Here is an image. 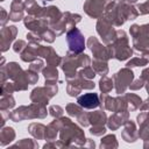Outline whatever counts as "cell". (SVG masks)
Instances as JSON below:
<instances>
[{
  "label": "cell",
  "mask_w": 149,
  "mask_h": 149,
  "mask_svg": "<svg viewBox=\"0 0 149 149\" xmlns=\"http://www.w3.org/2000/svg\"><path fill=\"white\" fill-rule=\"evenodd\" d=\"M66 41L69 44V49L73 54H79L85 48V41L79 29L71 28L66 34Z\"/></svg>",
  "instance_id": "1"
},
{
  "label": "cell",
  "mask_w": 149,
  "mask_h": 149,
  "mask_svg": "<svg viewBox=\"0 0 149 149\" xmlns=\"http://www.w3.org/2000/svg\"><path fill=\"white\" fill-rule=\"evenodd\" d=\"M114 79H115V84H116V92L119 94L123 93L126 87L128 86V84H130V81L133 79V72L129 71L128 69H123L114 76Z\"/></svg>",
  "instance_id": "2"
},
{
  "label": "cell",
  "mask_w": 149,
  "mask_h": 149,
  "mask_svg": "<svg viewBox=\"0 0 149 149\" xmlns=\"http://www.w3.org/2000/svg\"><path fill=\"white\" fill-rule=\"evenodd\" d=\"M108 2L109 0H87L84 5V9L90 16L98 17L101 14V9L104 8L105 3Z\"/></svg>",
  "instance_id": "3"
},
{
  "label": "cell",
  "mask_w": 149,
  "mask_h": 149,
  "mask_svg": "<svg viewBox=\"0 0 149 149\" xmlns=\"http://www.w3.org/2000/svg\"><path fill=\"white\" fill-rule=\"evenodd\" d=\"M77 102L79 106L91 109V108H95L97 106H99V98L95 93H86V94L80 95Z\"/></svg>",
  "instance_id": "4"
},
{
  "label": "cell",
  "mask_w": 149,
  "mask_h": 149,
  "mask_svg": "<svg viewBox=\"0 0 149 149\" xmlns=\"http://www.w3.org/2000/svg\"><path fill=\"white\" fill-rule=\"evenodd\" d=\"M88 121H92L94 125H102L106 120V115L105 113L100 112V111H97V112H93L92 114L88 115Z\"/></svg>",
  "instance_id": "5"
},
{
  "label": "cell",
  "mask_w": 149,
  "mask_h": 149,
  "mask_svg": "<svg viewBox=\"0 0 149 149\" xmlns=\"http://www.w3.org/2000/svg\"><path fill=\"white\" fill-rule=\"evenodd\" d=\"M14 136H15V134H14V132H13V129L12 128H5L2 132H1V144L2 146H5L8 141L10 142L13 139H14Z\"/></svg>",
  "instance_id": "6"
},
{
  "label": "cell",
  "mask_w": 149,
  "mask_h": 149,
  "mask_svg": "<svg viewBox=\"0 0 149 149\" xmlns=\"http://www.w3.org/2000/svg\"><path fill=\"white\" fill-rule=\"evenodd\" d=\"M43 73H44V77L47 79V83H50V81H55L58 77V73H57V70L54 69V68H47L43 70Z\"/></svg>",
  "instance_id": "7"
},
{
  "label": "cell",
  "mask_w": 149,
  "mask_h": 149,
  "mask_svg": "<svg viewBox=\"0 0 149 149\" xmlns=\"http://www.w3.org/2000/svg\"><path fill=\"white\" fill-rule=\"evenodd\" d=\"M99 84H100V90L102 91V93H107L113 88V81H112V79H109L107 77L101 78Z\"/></svg>",
  "instance_id": "8"
},
{
  "label": "cell",
  "mask_w": 149,
  "mask_h": 149,
  "mask_svg": "<svg viewBox=\"0 0 149 149\" xmlns=\"http://www.w3.org/2000/svg\"><path fill=\"white\" fill-rule=\"evenodd\" d=\"M93 69H94L97 72H99L101 76H105V74L107 73V71H108V68H107L106 63H102L101 59L93 62Z\"/></svg>",
  "instance_id": "9"
},
{
  "label": "cell",
  "mask_w": 149,
  "mask_h": 149,
  "mask_svg": "<svg viewBox=\"0 0 149 149\" xmlns=\"http://www.w3.org/2000/svg\"><path fill=\"white\" fill-rule=\"evenodd\" d=\"M148 63V59L146 58H134L132 59L130 62L127 63V66L130 68V66H139V65H146Z\"/></svg>",
  "instance_id": "10"
},
{
  "label": "cell",
  "mask_w": 149,
  "mask_h": 149,
  "mask_svg": "<svg viewBox=\"0 0 149 149\" xmlns=\"http://www.w3.org/2000/svg\"><path fill=\"white\" fill-rule=\"evenodd\" d=\"M80 74H81L84 78H86V79H91V78H93V77L95 76V72H94V70H92L90 66H86L84 70L80 71Z\"/></svg>",
  "instance_id": "11"
},
{
  "label": "cell",
  "mask_w": 149,
  "mask_h": 149,
  "mask_svg": "<svg viewBox=\"0 0 149 149\" xmlns=\"http://www.w3.org/2000/svg\"><path fill=\"white\" fill-rule=\"evenodd\" d=\"M66 111H68V113H69L70 115H76V116H79V114H80L79 112H81L79 107H77V106H74V105H72V104L68 105Z\"/></svg>",
  "instance_id": "12"
},
{
  "label": "cell",
  "mask_w": 149,
  "mask_h": 149,
  "mask_svg": "<svg viewBox=\"0 0 149 149\" xmlns=\"http://www.w3.org/2000/svg\"><path fill=\"white\" fill-rule=\"evenodd\" d=\"M9 20L12 21H19L22 19V10H12L8 15Z\"/></svg>",
  "instance_id": "13"
},
{
  "label": "cell",
  "mask_w": 149,
  "mask_h": 149,
  "mask_svg": "<svg viewBox=\"0 0 149 149\" xmlns=\"http://www.w3.org/2000/svg\"><path fill=\"white\" fill-rule=\"evenodd\" d=\"M106 132V129L102 127V125H95L94 127L91 128V133L94 134V135H101Z\"/></svg>",
  "instance_id": "14"
},
{
  "label": "cell",
  "mask_w": 149,
  "mask_h": 149,
  "mask_svg": "<svg viewBox=\"0 0 149 149\" xmlns=\"http://www.w3.org/2000/svg\"><path fill=\"white\" fill-rule=\"evenodd\" d=\"M27 73V78H28V83H30V84H35L36 81H37V79H38V76H37V72H26Z\"/></svg>",
  "instance_id": "15"
},
{
  "label": "cell",
  "mask_w": 149,
  "mask_h": 149,
  "mask_svg": "<svg viewBox=\"0 0 149 149\" xmlns=\"http://www.w3.org/2000/svg\"><path fill=\"white\" fill-rule=\"evenodd\" d=\"M50 112H51V115H54V116H59V115H62L63 109H62L59 106H51V107H50Z\"/></svg>",
  "instance_id": "16"
},
{
  "label": "cell",
  "mask_w": 149,
  "mask_h": 149,
  "mask_svg": "<svg viewBox=\"0 0 149 149\" xmlns=\"http://www.w3.org/2000/svg\"><path fill=\"white\" fill-rule=\"evenodd\" d=\"M26 48V43L23 41H17L15 44H14V51L15 52H21L22 49Z\"/></svg>",
  "instance_id": "17"
},
{
  "label": "cell",
  "mask_w": 149,
  "mask_h": 149,
  "mask_svg": "<svg viewBox=\"0 0 149 149\" xmlns=\"http://www.w3.org/2000/svg\"><path fill=\"white\" fill-rule=\"evenodd\" d=\"M42 36H43V40H45V41H48V42H52V41H54V37H55V35H54L51 31H47V33H44Z\"/></svg>",
  "instance_id": "18"
},
{
  "label": "cell",
  "mask_w": 149,
  "mask_h": 149,
  "mask_svg": "<svg viewBox=\"0 0 149 149\" xmlns=\"http://www.w3.org/2000/svg\"><path fill=\"white\" fill-rule=\"evenodd\" d=\"M133 84H135V85H129V87H130L132 90H137V88H140V87L143 86V80H142V79H137V80H135V83H133Z\"/></svg>",
  "instance_id": "19"
},
{
  "label": "cell",
  "mask_w": 149,
  "mask_h": 149,
  "mask_svg": "<svg viewBox=\"0 0 149 149\" xmlns=\"http://www.w3.org/2000/svg\"><path fill=\"white\" fill-rule=\"evenodd\" d=\"M148 79L149 80V69H147V70H144L143 72H142V79Z\"/></svg>",
  "instance_id": "20"
},
{
  "label": "cell",
  "mask_w": 149,
  "mask_h": 149,
  "mask_svg": "<svg viewBox=\"0 0 149 149\" xmlns=\"http://www.w3.org/2000/svg\"><path fill=\"white\" fill-rule=\"evenodd\" d=\"M127 1H128V2H136L137 0H127Z\"/></svg>",
  "instance_id": "21"
}]
</instances>
